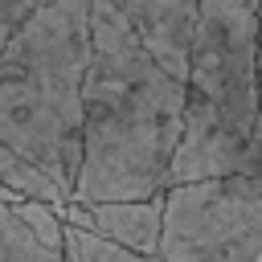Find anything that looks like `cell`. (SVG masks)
I'll use <instances>...</instances> for the list:
<instances>
[{"label": "cell", "mask_w": 262, "mask_h": 262, "mask_svg": "<svg viewBox=\"0 0 262 262\" xmlns=\"http://www.w3.org/2000/svg\"><path fill=\"white\" fill-rule=\"evenodd\" d=\"M184 102L188 82L147 49V41L115 4L90 0L82 168L74 201L164 196L184 139Z\"/></svg>", "instance_id": "cell-1"}, {"label": "cell", "mask_w": 262, "mask_h": 262, "mask_svg": "<svg viewBox=\"0 0 262 262\" xmlns=\"http://www.w3.org/2000/svg\"><path fill=\"white\" fill-rule=\"evenodd\" d=\"M90 0H45L0 49V184L25 201H74Z\"/></svg>", "instance_id": "cell-2"}, {"label": "cell", "mask_w": 262, "mask_h": 262, "mask_svg": "<svg viewBox=\"0 0 262 262\" xmlns=\"http://www.w3.org/2000/svg\"><path fill=\"white\" fill-rule=\"evenodd\" d=\"M184 139L168 188L246 172L258 127L262 0H205L188 53Z\"/></svg>", "instance_id": "cell-3"}, {"label": "cell", "mask_w": 262, "mask_h": 262, "mask_svg": "<svg viewBox=\"0 0 262 262\" xmlns=\"http://www.w3.org/2000/svg\"><path fill=\"white\" fill-rule=\"evenodd\" d=\"M160 262H262V172L168 188Z\"/></svg>", "instance_id": "cell-4"}, {"label": "cell", "mask_w": 262, "mask_h": 262, "mask_svg": "<svg viewBox=\"0 0 262 262\" xmlns=\"http://www.w3.org/2000/svg\"><path fill=\"white\" fill-rule=\"evenodd\" d=\"M57 213H61V221L86 225V229H94L119 246H131L139 254L160 258L164 196H151V201H66Z\"/></svg>", "instance_id": "cell-5"}, {"label": "cell", "mask_w": 262, "mask_h": 262, "mask_svg": "<svg viewBox=\"0 0 262 262\" xmlns=\"http://www.w3.org/2000/svg\"><path fill=\"white\" fill-rule=\"evenodd\" d=\"M115 4L135 33L147 41V49L180 78H188V53H192V33L205 0H106Z\"/></svg>", "instance_id": "cell-6"}, {"label": "cell", "mask_w": 262, "mask_h": 262, "mask_svg": "<svg viewBox=\"0 0 262 262\" xmlns=\"http://www.w3.org/2000/svg\"><path fill=\"white\" fill-rule=\"evenodd\" d=\"M0 262H66V242L33 229L16 205H0Z\"/></svg>", "instance_id": "cell-7"}, {"label": "cell", "mask_w": 262, "mask_h": 262, "mask_svg": "<svg viewBox=\"0 0 262 262\" xmlns=\"http://www.w3.org/2000/svg\"><path fill=\"white\" fill-rule=\"evenodd\" d=\"M61 242H66V262H160L151 254L119 246V242H111V237H102L86 225H74V221H66Z\"/></svg>", "instance_id": "cell-8"}, {"label": "cell", "mask_w": 262, "mask_h": 262, "mask_svg": "<svg viewBox=\"0 0 262 262\" xmlns=\"http://www.w3.org/2000/svg\"><path fill=\"white\" fill-rule=\"evenodd\" d=\"M41 4H45V0H0V49L8 45V37H12Z\"/></svg>", "instance_id": "cell-9"}, {"label": "cell", "mask_w": 262, "mask_h": 262, "mask_svg": "<svg viewBox=\"0 0 262 262\" xmlns=\"http://www.w3.org/2000/svg\"><path fill=\"white\" fill-rule=\"evenodd\" d=\"M246 172H262V82H258V127H254V143H250Z\"/></svg>", "instance_id": "cell-10"}, {"label": "cell", "mask_w": 262, "mask_h": 262, "mask_svg": "<svg viewBox=\"0 0 262 262\" xmlns=\"http://www.w3.org/2000/svg\"><path fill=\"white\" fill-rule=\"evenodd\" d=\"M16 201H25V196H16L12 188H4V184H0V205H16Z\"/></svg>", "instance_id": "cell-11"}]
</instances>
